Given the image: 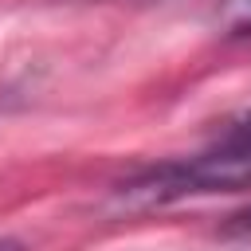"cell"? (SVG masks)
<instances>
[{"label": "cell", "instance_id": "7a4b0ae2", "mask_svg": "<svg viewBox=\"0 0 251 251\" xmlns=\"http://www.w3.org/2000/svg\"><path fill=\"white\" fill-rule=\"evenodd\" d=\"M220 27L227 35H251V0H224Z\"/></svg>", "mask_w": 251, "mask_h": 251}, {"label": "cell", "instance_id": "277c9868", "mask_svg": "<svg viewBox=\"0 0 251 251\" xmlns=\"http://www.w3.org/2000/svg\"><path fill=\"white\" fill-rule=\"evenodd\" d=\"M0 251H27L20 239H12V235H0Z\"/></svg>", "mask_w": 251, "mask_h": 251}, {"label": "cell", "instance_id": "3957f363", "mask_svg": "<svg viewBox=\"0 0 251 251\" xmlns=\"http://www.w3.org/2000/svg\"><path fill=\"white\" fill-rule=\"evenodd\" d=\"M220 231H224L227 239H251V204L239 208V212H231V216L220 224Z\"/></svg>", "mask_w": 251, "mask_h": 251}, {"label": "cell", "instance_id": "6da1fadb", "mask_svg": "<svg viewBox=\"0 0 251 251\" xmlns=\"http://www.w3.org/2000/svg\"><path fill=\"white\" fill-rule=\"evenodd\" d=\"M243 188H251V153L212 145L200 157H176V161H161L153 169H141L137 176L118 184L114 200L122 208H165L184 196L243 192Z\"/></svg>", "mask_w": 251, "mask_h": 251}]
</instances>
